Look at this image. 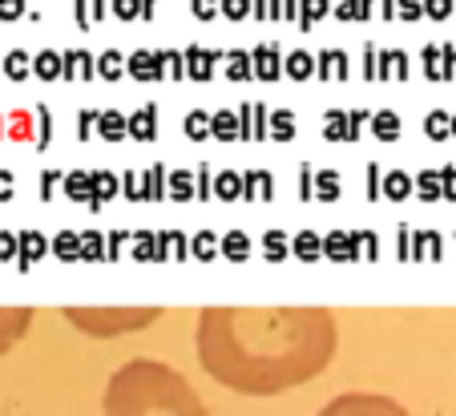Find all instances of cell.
<instances>
[{
  "label": "cell",
  "instance_id": "1",
  "mask_svg": "<svg viewBox=\"0 0 456 416\" xmlns=\"http://www.w3.org/2000/svg\"><path fill=\"white\" fill-rule=\"evenodd\" d=\"M199 364L242 396H279L336 360L339 323L328 307H202Z\"/></svg>",
  "mask_w": 456,
  "mask_h": 416
},
{
  "label": "cell",
  "instance_id": "2",
  "mask_svg": "<svg viewBox=\"0 0 456 416\" xmlns=\"http://www.w3.org/2000/svg\"><path fill=\"white\" fill-rule=\"evenodd\" d=\"M105 416H210L194 384L166 360L134 355L105 380Z\"/></svg>",
  "mask_w": 456,
  "mask_h": 416
},
{
  "label": "cell",
  "instance_id": "3",
  "mask_svg": "<svg viewBox=\"0 0 456 416\" xmlns=\"http://www.w3.org/2000/svg\"><path fill=\"white\" fill-rule=\"evenodd\" d=\"M69 328L86 331L94 339H118L129 331H146L158 323L162 307H61Z\"/></svg>",
  "mask_w": 456,
  "mask_h": 416
},
{
  "label": "cell",
  "instance_id": "4",
  "mask_svg": "<svg viewBox=\"0 0 456 416\" xmlns=\"http://www.w3.org/2000/svg\"><path fill=\"white\" fill-rule=\"evenodd\" d=\"M319 416H412L400 400L384 392H344L319 408Z\"/></svg>",
  "mask_w": 456,
  "mask_h": 416
},
{
  "label": "cell",
  "instance_id": "5",
  "mask_svg": "<svg viewBox=\"0 0 456 416\" xmlns=\"http://www.w3.org/2000/svg\"><path fill=\"white\" fill-rule=\"evenodd\" d=\"M33 307H0V360L12 352V347L20 344V339L28 336V328H33Z\"/></svg>",
  "mask_w": 456,
  "mask_h": 416
}]
</instances>
